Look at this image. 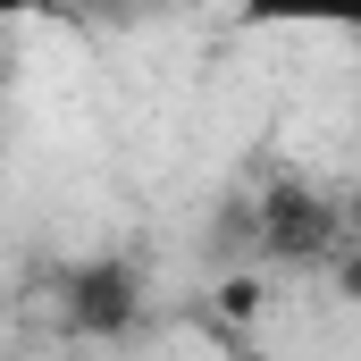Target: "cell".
Returning <instances> with one entry per match:
<instances>
[{
    "instance_id": "6da1fadb",
    "label": "cell",
    "mask_w": 361,
    "mask_h": 361,
    "mask_svg": "<svg viewBox=\"0 0 361 361\" xmlns=\"http://www.w3.org/2000/svg\"><path fill=\"white\" fill-rule=\"evenodd\" d=\"M252 25H311V34H361V0H235Z\"/></svg>"
}]
</instances>
